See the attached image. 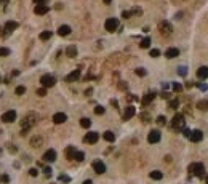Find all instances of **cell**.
<instances>
[{
	"label": "cell",
	"instance_id": "19",
	"mask_svg": "<svg viewBox=\"0 0 208 184\" xmlns=\"http://www.w3.org/2000/svg\"><path fill=\"white\" fill-rule=\"evenodd\" d=\"M154 98H155V93H154V91H150V93H146V94H144V98L141 99L143 106H147L149 103H152V101H154Z\"/></svg>",
	"mask_w": 208,
	"mask_h": 184
},
{
	"label": "cell",
	"instance_id": "40",
	"mask_svg": "<svg viewBox=\"0 0 208 184\" xmlns=\"http://www.w3.org/2000/svg\"><path fill=\"white\" fill-rule=\"evenodd\" d=\"M10 181V176L8 175H2L0 176V182H8Z\"/></svg>",
	"mask_w": 208,
	"mask_h": 184
},
{
	"label": "cell",
	"instance_id": "29",
	"mask_svg": "<svg viewBox=\"0 0 208 184\" xmlns=\"http://www.w3.org/2000/svg\"><path fill=\"white\" fill-rule=\"evenodd\" d=\"M149 45H150V38H149V37L143 38L141 43H139V47H141V48H149Z\"/></svg>",
	"mask_w": 208,
	"mask_h": 184
},
{
	"label": "cell",
	"instance_id": "16",
	"mask_svg": "<svg viewBox=\"0 0 208 184\" xmlns=\"http://www.w3.org/2000/svg\"><path fill=\"white\" fill-rule=\"evenodd\" d=\"M67 120V115L66 114H63V112H58V114H54L53 115V122H54V123H64V122Z\"/></svg>",
	"mask_w": 208,
	"mask_h": 184
},
{
	"label": "cell",
	"instance_id": "35",
	"mask_svg": "<svg viewBox=\"0 0 208 184\" xmlns=\"http://www.w3.org/2000/svg\"><path fill=\"white\" fill-rule=\"evenodd\" d=\"M168 106H170V109H178L179 101H178V99H171V101H170V104H168Z\"/></svg>",
	"mask_w": 208,
	"mask_h": 184
},
{
	"label": "cell",
	"instance_id": "39",
	"mask_svg": "<svg viewBox=\"0 0 208 184\" xmlns=\"http://www.w3.org/2000/svg\"><path fill=\"white\" fill-rule=\"evenodd\" d=\"M26 93V88L24 87H18L16 88V94H24Z\"/></svg>",
	"mask_w": 208,
	"mask_h": 184
},
{
	"label": "cell",
	"instance_id": "11",
	"mask_svg": "<svg viewBox=\"0 0 208 184\" xmlns=\"http://www.w3.org/2000/svg\"><path fill=\"white\" fill-rule=\"evenodd\" d=\"M93 170L98 173V175H103V173L106 171V165H104V162H101V160H94L93 162Z\"/></svg>",
	"mask_w": 208,
	"mask_h": 184
},
{
	"label": "cell",
	"instance_id": "32",
	"mask_svg": "<svg viewBox=\"0 0 208 184\" xmlns=\"http://www.w3.org/2000/svg\"><path fill=\"white\" fill-rule=\"evenodd\" d=\"M48 38H51V32L50 31H45L40 34V40H48Z\"/></svg>",
	"mask_w": 208,
	"mask_h": 184
},
{
	"label": "cell",
	"instance_id": "37",
	"mask_svg": "<svg viewBox=\"0 0 208 184\" xmlns=\"http://www.w3.org/2000/svg\"><path fill=\"white\" fill-rule=\"evenodd\" d=\"M150 56H152V58H159L160 56V50H157V48L150 50Z\"/></svg>",
	"mask_w": 208,
	"mask_h": 184
},
{
	"label": "cell",
	"instance_id": "48",
	"mask_svg": "<svg viewBox=\"0 0 208 184\" xmlns=\"http://www.w3.org/2000/svg\"><path fill=\"white\" fill-rule=\"evenodd\" d=\"M130 15H131V12H123V13H122L123 18H130Z\"/></svg>",
	"mask_w": 208,
	"mask_h": 184
},
{
	"label": "cell",
	"instance_id": "44",
	"mask_svg": "<svg viewBox=\"0 0 208 184\" xmlns=\"http://www.w3.org/2000/svg\"><path fill=\"white\" fill-rule=\"evenodd\" d=\"M43 173H45V175H47V176H51V168H50V166H45Z\"/></svg>",
	"mask_w": 208,
	"mask_h": 184
},
{
	"label": "cell",
	"instance_id": "24",
	"mask_svg": "<svg viewBox=\"0 0 208 184\" xmlns=\"http://www.w3.org/2000/svg\"><path fill=\"white\" fill-rule=\"evenodd\" d=\"M66 53H67V56H69V58H75L77 56V48L74 45H71V47H67Z\"/></svg>",
	"mask_w": 208,
	"mask_h": 184
},
{
	"label": "cell",
	"instance_id": "28",
	"mask_svg": "<svg viewBox=\"0 0 208 184\" xmlns=\"http://www.w3.org/2000/svg\"><path fill=\"white\" fill-rule=\"evenodd\" d=\"M74 160H77V162H82V160H85V154H83L82 150H77V152H75V155H74Z\"/></svg>",
	"mask_w": 208,
	"mask_h": 184
},
{
	"label": "cell",
	"instance_id": "6",
	"mask_svg": "<svg viewBox=\"0 0 208 184\" xmlns=\"http://www.w3.org/2000/svg\"><path fill=\"white\" fill-rule=\"evenodd\" d=\"M159 31L163 35H170L171 31H173V27H171V24L168 23V21H162V23H159Z\"/></svg>",
	"mask_w": 208,
	"mask_h": 184
},
{
	"label": "cell",
	"instance_id": "21",
	"mask_svg": "<svg viewBox=\"0 0 208 184\" xmlns=\"http://www.w3.org/2000/svg\"><path fill=\"white\" fill-rule=\"evenodd\" d=\"M58 34H59L61 37H66V35H69V34H71V26H67V24L59 26V29H58Z\"/></svg>",
	"mask_w": 208,
	"mask_h": 184
},
{
	"label": "cell",
	"instance_id": "14",
	"mask_svg": "<svg viewBox=\"0 0 208 184\" xmlns=\"http://www.w3.org/2000/svg\"><path fill=\"white\" fill-rule=\"evenodd\" d=\"M78 79H80V71L75 69V71H72L71 74L66 77V82H77Z\"/></svg>",
	"mask_w": 208,
	"mask_h": 184
},
{
	"label": "cell",
	"instance_id": "50",
	"mask_svg": "<svg viewBox=\"0 0 208 184\" xmlns=\"http://www.w3.org/2000/svg\"><path fill=\"white\" fill-rule=\"evenodd\" d=\"M83 184H93V181L91 179H87V181H83Z\"/></svg>",
	"mask_w": 208,
	"mask_h": 184
},
{
	"label": "cell",
	"instance_id": "51",
	"mask_svg": "<svg viewBox=\"0 0 208 184\" xmlns=\"http://www.w3.org/2000/svg\"><path fill=\"white\" fill-rule=\"evenodd\" d=\"M103 2H104V3H106V5H109V3H111V2H112V0H103Z\"/></svg>",
	"mask_w": 208,
	"mask_h": 184
},
{
	"label": "cell",
	"instance_id": "5",
	"mask_svg": "<svg viewBox=\"0 0 208 184\" xmlns=\"http://www.w3.org/2000/svg\"><path fill=\"white\" fill-rule=\"evenodd\" d=\"M104 27H106V31H109V32L117 31V27H119V19L117 18H109L107 21H106Z\"/></svg>",
	"mask_w": 208,
	"mask_h": 184
},
{
	"label": "cell",
	"instance_id": "9",
	"mask_svg": "<svg viewBox=\"0 0 208 184\" xmlns=\"http://www.w3.org/2000/svg\"><path fill=\"white\" fill-rule=\"evenodd\" d=\"M160 138H162V135H160V131L159 130H152L147 135V141L150 143V144H155V143H159L160 141Z\"/></svg>",
	"mask_w": 208,
	"mask_h": 184
},
{
	"label": "cell",
	"instance_id": "15",
	"mask_svg": "<svg viewBox=\"0 0 208 184\" xmlns=\"http://www.w3.org/2000/svg\"><path fill=\"white\" fill-rule=\"evenodd\" d=\"M197 77H199L200 80L208 79V67H206V66H202V67L197 69Z\"/></svg>",
	"mask_w": 208,
	"mask_h": 184
},
{
	"label": "cell",
	"instance_id": "41",
	"mask_svg": "<svg viewBox=\"0 0 208 184\" xmlns=\"http://www.w3.org/2000/svg\"><path fill=\"white\" fill-rule=\"evenodd\" d=\"M171 87H173V90H175V91H181V90H183V87L179 85V83H173Z\"/></svg>",
	"mask_w": 208,
	"mask_h": 184
},
{
	"label": "cell",
	"instance_id": "54",
	"mask_svg": "<svg viewBox=\"0 0 208 184\" xmlns=\"http://www.w3.org/2000/svg\"><path fill=\"white\" fill-rule=\"evenodd\" d=\"M0 80H2V79H0Z\"/></svg>",
	"mask_w": 208,
	"mask_h": 184
},
{
	"label": "cell",
	"instance_id": "46",
	"mask_svg": "<svg viewBox=\"0 0 208 184\" xmlns=\"http://www.w3.org/2000/svg\"><path fill=\"white\" fill-rule=\"evenodd\" d=\"M29 175H31V176H37L38 171H37L35 168H31V170H29Z\"/></svg>",
	"mask_w": 208,
	"mask_h": 184
},
{
	"label": "cell",
	"instance_id": "13",
	"mask_svg": "<svg viewBox=\"0 0 208 184\" xmlns=\"http://www.w3.org/2000/svg\"><path fill=\"white\" fill-rule=\"evenodd\" d=\"M134 114H136V109L133 106H128L125 109V112H123V120H130L131 117H134Z\"/></svg>",
	"mask_w": 208,
	"mask_h": 184
},
{
	"label": "cell",
	"instance_id": "17",
	"mask_svg": "<svg viewBox=\"0 0 208 184\" xmlns=\"http://www.w3.org/2000/svg\"><path fill=\"white\" fill-rule=\"evenodd\" d=\"M34 12H35V15H47L50 12V8H48V5H35Z\"/></svg>",
	"mask_w": 208,
	"mask_h": 184
},
{
	"label": "cell",
	"instance_id": "7",
	"mask_svg": "<svg viewBox=\"0 0 208 184\" xmlns=\"http://www.w3.org/2000/svg\"><path fill=\"white\" fill-rule=\"evenodd\" d=\"M98 139H99V135L96 131H90L85 135V138H83V141L88 143V144H96L98 143Z\"/></svg>",
	"mask_w": 208,
	"mask_h": 184
},
{
	"label": "cell",
	"instance_id": "42",
	"mask_svg": "<svg viewBox=\"0 0 208 184\" xmlns=\"http://www.w3.org/2000/svg\"><path fill=\"white\" fill-rule=\"evenodd\" d=\"M37 94L38 96H45V94H47V88H40V90H37Z\"/></svg>",
	"mask_w": 208,
	"mask_h": 184
},
{
	"label": "cell",
	"instance_id": "8",
	"mask_svg": "<svg viewBox=\"0 0 208 184\" xmlns=\"http://www.w3.org/2000/svg\"><path fill=\"white\" fill-rule=\"evenodd\" d=\"M15 120H16V110H7L2 115V122H5V123H11Z\"/></svg>",
	"mask_w": 208,
	"mask_h": 184
},
{
	"label": "cell",
	"instance_id": "53",
	"mask_svg": "<svg viewBox=\"0 0 208 184\" xmlns=\"http://www.w3.org/2000/svg\"><path fill=\"white\" fill-rule=\"evenodd\" d=\"M206 184H208V175H206Z\"/></svg>",
	"mask_w": 208,
	"mask_h": 184
},
{
	"label": "cell",
	"instance_id": "10",
	"mask_svg": "<svg viewBox=\"0 0 208 184\" xmlns=\"http://www.w3.org/2000/svg\"><path fill=\"white\" fill-rule=\"evenodd\" d=\"M189 139H190L192 143H200L202 139H203V133H202L200 130H194V131H190Z\"/></svg>",
	"mask_w": 208,
	"mask_h": 184
},
{
	"label": "cell",
	"instance_id": "43",
	"mask_svg": "<svg viewBox=\"0 0 208 184\" xmlns=\"http://www.w3.org/2000/svg\"><path fill=\"white\" fill-rule=\"evenodd\" d=\"M197 87L200 88V90H202V91H206V90H208V87L205 85V83H197Z\"/></svg>",
	"mask_w": 208,
	"mask_h": 184
},
{
	"label": "cell",
	"instance_id": "4",
	"mask_svg": "<svg viewBox=\"0 0 208 184\" xmlns=\"http://www.w3.org/2000/svg\"><path fill=\"white\" fill-rule=\"evenodd\" d=\"M40 83H42V87H43V88H51V87H54L56 79H54L53 75H50V74H45V75H42Z\"/></svg>",
	"mask_w": 208,
	"mask_h": 184
},
{
	"label": "cell",
	"instance_id": "18",
	"mask_svg": "<svg viewBox=\"0 0 208 184\" xmlns=\"http://www.w3.org/2000/svg\"><path fill=\"white\" fill-rule=\"evenodd\" d=\"M3 29L10 34V32H13V31L18 29V23H16V21H7V23H5V27H3Z\"/></svg>",
	"mask_w": 208,
	"mask_h": 184
},
{
	"label": "cell",
	"instance_id": "49",
	"mask_svg": "<svg viewBox=\"0 0 208 184\" xmlns=\"http://www.w3.org/2000/svg\"><path fill=\"white\" fill-rule=\"evenodd\" d=\"M59 179H61V181H66V182H69V181H71L67 176H59Z\"/></svg>",
	"mask_w": 208,
	"mask_h": 184
},
{
	"label": "cell",
	"instance_id": "34",
	"mask_svg": "<svg viewBox=\"0 0 208 184\" xmlns=\"http://www.w3.org/2000/svg\"><path fill=\"white\" fill-rule=\"evenodd\" d=\"M157 123H159L160 126H163L167 123V119H165L163 115H159V117H157Z\"/></svg>",
	"mask_w": 208,
	"mask_h": 184
},
{
	"label": "cell",
	"instance_id": "20",
	"mask_svg": "<svg viewBox=\"0 0 208 184\" xmlns=\"http://www.w3.org/2000/svg\"><path fill=\"white\" fill-rule=\"evenodd\" d=\"M165 56H167L168 59L176 58V56H179V50H178V48H168L167 51H165Z\"/></svg>",
	"mask_w": 208,
	"mask_h": 184
},
{
	"label": "cell",
	"instance_id": "45",
	"mask_svg": "<svg viewBox=\"0 0 208 184\" xmlns=\"http://www.w3.org/2000/svg\"><path fill=\"white\" fill-rule=\"evenodd\" d=\"M47 2H48V0H34V3H35V5H45Z\"/></svg>",
	"mask_w": 208,
	"mask_h": 184
},
{
	"label": "cell",
	"instance_id": "25",
	"mask_svg": "<svg viewBox=\"0 0 208 184\" xmlns=\"http://www.w3.org/2000/svg\"><path fill=\"white\" fill-rule=\"evenodd\" d=\"M75 152H77V150H75V147H72V146H69V147H67L66 149V157L67 159H74V155H75Z\"/></svg>",
	"mask_w": 208,
	"mask_h": 184
},
{
	"label": "cell",
	"instance_id": "27",
	"mask_svg": "<svg viewBox=\"0 0 208 184\" xmlns=\"http://www.w3.org/2000/svg\"><path fill=\"white\" fill-rule=\"evenodd\" d=\"M80 126L82 128H90L91 126V120L87 119V117H83V119H80Z\"/></svg>",
	"mask_w": 208,
	"mask_h": 184
},
{
	"label": "cell",
	"instance_id": "3",
	"mask_svg": "<svg viewBox=\"0 0 208 184\" xmlns=\"http://www.w3.org/2000/svg\"><path fill=\"white\" fill-rule=\"evenodd\" d=\"M171 126L175 130H184L186 128V120H184V115L183 114H176L171 120Z\"/></svg>",
	"mask_w": 208,
	"mask_h": 184
},
{
	"label": "cell",
	"instance_id": "1",
	"mask_svg": "<svg viewBox=\"0 0 208 184\" xmlns=\"http://www.w3.org/2000/svg\"><path fill=\"white\" fill-rule=\"evenodd\" d=\"M37 119V115L35 114H29V115H26L24 117V120L21 122V130H22V135H26V131H29L31 128L35 125V120Z\"/></svg>",
	"mask_w": 208,
	"mask_h": 184
},
{
	"label": "cell",
	"instance_id": "2",
	"mask_svg": "<svg viewBox=\"0 0 208 184\" xmlns=\"http://www.w3.org/2000/svg\"><path fill=\"white\" fill-rule=\"evenodd\" d=\"M189 173H190V175H194V176H197V178H202V176H203V173H205L203 163H200V162L190 163L189 165Z\"/></svg>",
	"mask_w": 208,
	"mask_h": 184
},
{
	"label": "cell",
	"instance_id": "33",
	"mask_svg": "<svg viewBox=\"0 0 208 184\" xmlns=\"http://www.w3.org/2000/svg\"><path fill=\"white\" fill-rule=\"evenodd\" d=\"M106 112V109L103 107V106H96V107H94V114L96 115H103Z\"/></svg>",
	"mask_w": 208,
	"mask_h": 184
},
{
	"label": "cell",
	"instance_id": "31",
	"mask_svg": "<svg viewBox=\"0 0 208 184\" xmlns=\"http://www.w3.org/2000/svg\"><path fill=\"white\" fill-rule=\"evenodd\" d=\"M178 74L181 75V77L187 75V67H186V66H179V67H178Z\"/></svg>",
	"mask_w": 208,
	"mask_h": 184
},
{
	"label": "cell",
	"instance_id": "22",
	"mask_svg": "<svg viewBox=\"0 0 208 184\" xmlns=\"http://www.w3.org/2000/svg\"><path fill=\"white\" fill-rule=\"evenodd\" d=\"M152 179H155V181H160L162 178H163V173L162 171H159V170H154V171H150V175H149Z\"/></svg>",
	"mask_w": 208,
	"mask_h": 184
},
{
	"label": "cell",
	"instance_id": "26",
	"mask_svg": "<svg viewBox=\"0 0 208 184\" xmlns=\"http://www.w3.org/2000/svg\"><path fill=\"white\" fill-rule=\"evenodd\" d=\"M197 107L200 110H208V99H202V101L197 103Z\"/></svg>",
	"mask_w": 208,
	"mask_h": 184
},
{
	"label": "cell",
	"instance_id": "23",
	"mask_svg": "<svg viewBox=\"0 0 208 184\" xmlns=\"http://www.w3.org/2000/svg\"><path fill=\"white\" fill-rule=\"evenodd\" d=\"M103 138H104L107 143H114V141H115V135H114V133H112V131H104Z\"/></svg>",
	"mask_w": 208,
	"mask_h": 184
},
{
	"label": "cell",
	"instance_id": "52",
	"mask_svg": "<svg viewBox=\"0 0 208 184\" xmlns=\"http://www.w3.org/2000/svg\"><path fill=\"white\" fill-rule=\"evenodd\" d=\"M0 2H2V3H8L10 0H0Z\"/></svg>",
	"mask_w": 208,
	"mask_h": 184
},
{
	"label": "cell",
	"instance_id": "36",
	"mask_svg": "<svg viewBox=\"0 0 208 184\" xmlns=\"http://www.w3.org/2000/svg\"><path fill=\"white\" fill-rule=\"evenodd\" d=\"M8 54H10V48H7V47L0 48V56H8Z\"/></svg>",
	"mask_w": 208,
	"mask_h": 184
},
{
	"label": "cell",
	"instance_id": "38",
	"mask_svg": "<svg viewBox=\"0 0 208 184\" xmlns=\"http://www.w3.org/2000/svg\"><path fill=\"white\" fill-rule=\"evenodd\" d=\"M134 72H136V75H139V77H144L146 74H147V72H146L143 67H139V69H136V71H134Z\"/></svg>",
	"mask_w": 208,
	"mask_h": 184
},
{
	"label": "cell",
	"instance_id": "30",
	"mask_svg": "<svg viewBox=\"0 0 208 184\" xmlns=\"http://www.w3.org/2000/svg\"><path fill=\"white\" fill-rule=\"evenodd\" d=\"M40 144H42V138H32V139H31V146L38 147Z\"/></svg>",
	"mask_w": 208,
	"mask_h": 184
},
{
	"label": "cell",
	"instance_id": "12",
	"mask_svg": "<svg viewBox=\"0 0 208 184\" xmlns=\"http://www.w3.org/2000/svg\"><path fill=\"white\" fill-rule=\"evenodd\" d=\"M43 160H45V162H50V163L54 162V160H56V150H54V149H48L47 152L43 154Z\"/></svg>",
	"mask_w": 208,
	"mask_h": 184
},
{
	"label": "cell",
	"instance_id": "47",
	"mask_svg": "<svg viewBox=\"0 0 208 184\" xmlns=\"http://www.w3.org/2000/svg\"><path fill=\"white\" fill-rule=\"evenodd\" d=\"M183 135L186 136V138H189V135H190V130H187V128H184V130H183Z\"/></svg>",
	"mask_w": 208,
	"mask_h": 184
}]
</instances>
